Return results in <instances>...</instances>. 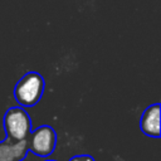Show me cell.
<instances>
[{
	"instance_id": "obj_1",
	"label": "cell",
	"mask_w": 161,
	"mask_h": 161,
	"mask_svg": "<svg viewBox=\"0 0 161 161\" xmlns=\"http://www.w3.org/2000/svg\"><path fill=\"white\" fill-rule=\"evenodd\" d=\"M45 88L44 78L38 72L25 73L14 87L15 101L21 107H33L43 97Z\"/></svg>"
},
{
	"instance_id": "obj_2",
	"label": "cell",
	"mask_w": 161,
	"mask_h": 161,
	"mask_svg": "<svg viewBox=\"0 0 161 161\" xmlns=\"http://www.w3.org/2000/svg\"><path fill=\"white\" fill-rule=\"evenodd\" d=\"M3 125L6 138L13 141L26 140L33 130L31 118L21 106L10 107L4 114Z\"/></svg>"
},
{
	"instance_id": "obj_3",
	"label": "cell",
	"mask_w": 161,
	"mask_h": 161,
	"mask_svg": "<svg viewBox=\"0 0 161 161\" xmlns=\"http://www.w3.org/2000/svg\"><path fill=\"white\" fill-rule=\"evenodd\" d=\"M55 146L57 133L54 128L48 125H43L36 127L35 130H31L28 137L29 151L42 157H49L54 152Z\"/></svg>"
},
{
	"instance_id": "obj_4",
	"label": "cell",
	"mask_w": 161,
	"mask_h": 161,
	"mask_svg": "<svg viewBox=\"0 0 161 161\" xmlns=\"http://www.w3.org/2000/svg\"><path fill=\"white\" fill-rule=\"evenodd\" d=\"M160 103H153L143 111L140 119V128L146 136L152 138L160 137Z\"/></svg>"
},
{
	"instance_id": "obj_5",
	"label": "cell",
	"mask_w": 161,
	"mask_h": 161,
	"mask_svg": "<svg viewBox=\"0 0 161 161\" xmlns=\"http://www.w3.org/2000/svg\"><path fill=\"white\" fill-rule=\"evenodd\" d=\"M28 138L13 141L5 138L0 141V161H19L28 152Z\"/></svg>"
},
{
	"instance_id": "obj_6",
	"label": "cell",
	"mask_w": 161,
	"mask_h": 161,
	"mask_svg": "<svg viewBox=\"0 0 161 161\" xmlns=\"http://www.w3.org/2000/svg\"><path fill=\"white\" fill-rule=\"evenodd\" d=\"M45 158H47V157L38 156V155H35V153H33L31 151L28 150V152L25 153V156H24L21 160H19V161H43V160H45Z\"/></svg>"
},
{
	"instance_id": "obj_7",
	"label": "cell",
	"mask_w": 161,
	"mask_h": 161,
	"mask_svg": "<svg viewBox=\"0 0 161 161\" xmlns=\"http://www.w3.org/2000/svg\"><path fill=\"white\" fill-rule=\"evenodd\" d=\"M69 161H94V158L91 155H75Z\"/></svg>"
},
{
	"instance_id": "obj_8",
	"label": "cell",
	"mask_w": 161,
	"mask_h": 161,
	"mask_svg": "<svg viewBox=\"0 0 161 161\" xmlns=\"http://www.w3.org/2000/svg\"><path fill=\"white\" fill-rule=\"evenodd\" d=\"M43 161H55V160H50V158H48V157H47V158H45V160H43Z\"/></svg>"
}]
</instances>
